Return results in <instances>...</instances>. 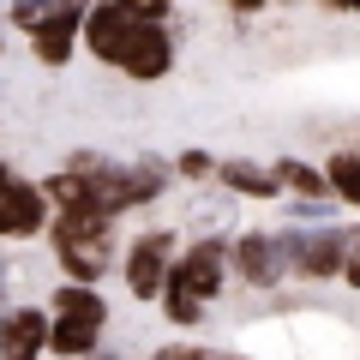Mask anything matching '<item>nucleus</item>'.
<instances>
[{
	"label": "nucleus",
	"instance_id": "7ed1b4c3",
	"mask_svg": "<svg viewBox=\"0 0 360 360\" xmlns=\"http://www.w3.org/2000/svg\"><path fill=\"white\" fill-rule=\"evenodd\" d=\"M180 60V37L168 18H132L127 25V42L115 54V72H127L132 84H162Z\"/></svg>",
	"mask_w": 360,
	"mask_h": 360
},
{
	"label": "nucleus",
	"instance_id": "9b49d317",
	"mask_svg": "<svg viewBox=\"0 0 360 360\" xmlns=\"http://www.w3.org/2000/svg\"><path fill=\"white\" fill-rule=\"evenodd\" d=\"M127 25H132V13H120L115 0H96V6L84 13V25H78V42H84V54H90V60L115 66L120 42H127Z\"/></svg>",
	"mask_w": 360,
	"mask_h": 360
},
{
	"label": "nucleus",
	"instance_id": "6e6552de",
	"mask_svg": "<svg viewBox=\"0 0 360 360\" xmlns=\"http://www.w3.org/2000/svg\"><path fill=\"white\" fill-rule=\"evenodd\" d=\"M49 198H42L37 180L25 174H0V240H37V234H49Z\"/></svg>",
	"mask_w": 360,
	"mask_h": 360
},
{
	"label": "nucleus",
	"instance_id": "f8f14e48",
	"mask_svg": "<svg viewBox=\"0 0 360 360\" xmlns=\"http://www.w3.org/2000/svg\"><path fill=\"white\" fill-rule=\"evenodd\" d=\"M210 180H217L222 193H234V198H252V205L283 198V186H276L270 162H252V156H217V174H210Z\"/></svg>",
	"mask_w": 360,
	"mask_h": 360
},
{
	"label": "nucleus",
	"instance_id": "dca6fc26",
	"mask_svg": "<svg viewBox=\"0 0 360 360\" xmlns=\"http://www.w3.org/2000/svg\"><path fill=\"white\" fill-rule=\"evenodd\" d=\"M162 319L174 324V330H198V324L210 319V307L193 300V295H162Z\"/></svg>",
	"mask_w": 360,
	"mask_h": 360
},
{
	"label": "nucleus",
	"instance_id": "c756f323",
	"mask_svg": "<svg viewBox=\"0 0 360 360\" xmlns=\"http://www.w3.org/2000/svg\"><path fill=\"white\" fill-rule=\"evenodd\" d=\"M0 6H6V0H0Z\"/></svg>",
	"mask_w": 360,
	"mask_h": 360
},
{
	"label": "nucleus",
	"instance_id": "a878e982",
	"mask_svg": "<svg viewBox=\"0 0 360 360\" xmlns=\"http://www.w3.org/2000/svg\"><path fill=\"white\" fill-rule=\"evenodd\" d=\"M6 37H13V30H6V18H0V54H6Z\"/></svg>",
	"mask_w": 360,
	"mask_h": 360
},
{
	"label": "nucleus",
	"instance_id": "bb28decb",
	"mask_svg": "<svg viewBox=\"0 0 360 360\" xmlns=\"http://www.w3.org/2000/svg\"><path fill=\"white\" fill-rule=\"evenodd\" d=\"M0 312H6V283H0Z\"/></svg>",
	"mask_w": 360,
	"mask_h": 360
},
{
	"label": "nucleus",
	"instance_id": "2eb2a0df",
	"mask_svg": "<svg viewBox=\"0 0 360 360\" xmlns=\"http://www.w3.org/2000/svg\"><path fill=\"white\" fill-rule=\"evenodd\" d=\"M324 180H330L336 205L360 210V150H330L324 156Z\"/></svg>",
	"mask_w": 360,
	"mask_h": 360
},
{
	"label": "nucleus",
	"instance_id": "b1692460",
	"mask_svg": "<svg viewBox=\"0 0 360 360\" xmlns=\"http://www.w3.org/2000/svg\"><path fill=\"white\" fill-rule=\"evenodd\" d=\"M205 360H246V354H240V348H229V354H222V348H210Z\"/></svg>",
	"mask_w": 360,
	"mask_h": 360
},
{
	"label": "nucleus",
	"instance_id": "20e7f679",
	"mask_svg": "<svg viewBox=\"0 0 360 360\" xmlns=\"http://www.w3.org/2000/svg\"><path fill=\"white\" fill-rule=\"evenodd\" d=\"M222 283H229V240L222 234H198L193 246H180L174 264H168L162 295H193V300H222Z\"/></svg>",
	"mask_w": 360,
	"mask_h": 360
},
{
	"label": "nucleus",
	"instance_id": "a211bd4d",
	"mask_svg": "<svg viewBox=\"0 0 360 360\" xmlns=\"http://www.w3.org/2000/svg\"><path fill=\"white\" fill-rule=\"evenodd\" d=\"M168 168H174V180H210V174H217V156L198 150V144H186V150H180Z\"/></svg>",
	"mask_w": 360,
	"mask_h": 360
},
{
	"label": "nucleus",
	"instance_id": "4468645a",
	"mask_svg": "<svg viewBox=\"0 0 360 360\" xmlns=\"http://www.w3.org/2000/svg\"><path fill=\"white\" fill-rule=\"evenodd\" d=\"M270 174H276V186H283V198H336L330 180H324V162H307V156H276Z\"/></svg>",
	"mask_w": 360,
	"mask_h": 360
},
{
	"label": "nucleus",
	"instance_id": "aec40b11",
	"mask_svg": "<svg viewBox=\"0 0 360 360\" xmlns=\"http://www.w3.org/2000/svg\"><path fill=\"white\" fill-rule=\"evenodd\" d=\"M342 283L360 295V229H348V252H342Z\"/></svg>",
	"mask_w": 360,
	"mask_h": 360
},
{
	"label": "nucleus",
	"instance_id": "5701e85b",
	"mask_svg": "<svg viewBox=\"0 0 360 360\" xmlns=\"http://www.w3.org/2000/svg\"><path fill=\"white\" fill-rule=\"evenodd\" d=\"M324 13H348V18H360V0H319Z\"/></svg>",
	"mask_w": 360,
	"mask_h": 360
},
{
	"label": "nucleus",
	"instance_id": "423d86ee",
	"mask_svg": "<svg viewBox=\"0 0 360 360\" xmlns=\"http://www.w3.org/2000/svg\"><path fill=\"white\" fill-rule=\"evenodd\" d=\"M174 252H180V234H174V229H144V234H132L127 252H120L127 295H132V300H162V283H168Z\"/></svg>",
	"mask_w": 360,
	"mask_h": 360
},
{
	"label": "nucleus",
	"instance_id": "9d476101",
	"mask_svg": "<svg viewBox=\"0 0 360 360\" xmlns=\"http://www.w3.org/2000/svg\"><path fill=\"white\" fill-rule=\"evenodd\" d=\"M78 25H84V13H72V6H60L54 0V13L42 18V25H30V54H37L42 66H66L78 54Z\"/></svg>",
	"mask_w": 360,
	"mask_h": 360
},
{
	"label": "nucleus",
	"instance_id": "0eeeda50",
	"mask_svg": "<svg viewBox=\"0 0 360 360\" xmlns=\"http://www.w3.org/2000/svg\"><path fill=\"white\" fill-rule=\"evenodd\" d=\"M229 276H240L246 288H276L288 276V258H283V240L270 229H246V234H234L229 240Z\"/></svg>",
	"mask_w": 360,
	"mask_h": 360
},
{
	"label": "nucleus",
	"instance_id": "c85d7f7f",
	"mask_svg": "<svg viewBox=\"0 0 360 360\" xmlns=\"http://www.w3.org/2000/svg\"><path fill=\"white\" fill-rule=\"evenodd\" d=\"M0 174H6V162H0Z\"/></svg>",
	"mask_w": 360,
	"mask_h": 360
},
{
	"label": "nucleus",
	"instance_id": "393cba45",
	"mask_svg": "<svg viewBox=\"0 0 360 360\" xmlns=\"http://www.w3.org/2000/svg\"><path fill=\"white\" fill-rule=\"evenodd\" d=\"M84 360H127V354H108V348H96V354H84Z\"/></svg>",
	"mask_w": 360,
	"mask_h": 360
},
{
	"label": "nucleus",
	"instance_id": "ddd939ff",
	"mask_svg": "<svg viewBox=\"0 0 360 360\" xmlns=\"http://www.w3.org/2000/svg\"><path fill=\"white\" fill-rule=\"evenodd\" d=\"M120 246H115V234H103V240H78V246H66V252H54V264H60V283H103L108 270L120 264Z\"/></svg>",
	"mask_w": 360,
	"mask_h": 360
},
{
	"label": "nucleus",
	"instance_id": "f3484780",
	"mask_svg": "<svg viewBox=\"0 0 360 360\" xmlns=\"http://www.w3.org/2000/svg\"><path fill=\"white\" fill-rule=\"evenodd\" d=\"M49 13H54V0H6V6H0V18H6V30H18V37H25L30 25H42Z\"/></svg>",
	"mask_w": 360,
	"mask_h": 360
},
{
	"label": "nucleus",
	"instance_id": "f03ea898",
	"mask_svg": "<svg viewBox=\"0 0 360 360\" xmlns=\"http://www.w3.org/2000/svg\"><path fill=\"white\" fill-rule=\"evenodd\" d=\"M84 180H90V193H96V205L120 222L127 210L156 205V198L174 186V168H168L162 156H103Z\"/></svg>",
	"mask_w": 360,
	"mask_h": 360
},
{
	"label": "nucleus",
	"instance_id": "1a4fd4ad",
	"mask_svg": "<svg viewBox=\"0 0 360 360\" xmlns=\"http://www.w3.org/2000/svg\"><path fill=\"white\" fill-rule=\"evenodd\" d=\"M49 354V307L18 300L0 312V360H42Z\"/></svg>",
	"mask_w": 360,
	"mask_h": 360
},
{
	"label": "nucleus",
	"instance_id": "f257e3e1",
	"mask_svg": "<svg viewBox=\"0 0 360 360\" xmlns=\"http://www.w3.org/2000/svg\"><path fill=\"white\" fill-rule=\"evenodd\" d=\"M49 354L60 360H84L103 348V330H108V300L96 283H60L49 300Z\"/></svg>",
	"mask_w": 360,
	"mask_h": 360
},
{
	"label": "nucleus",
	"instance_id": "4be33fe9",
	"mask_svg": "<svg viewBox=\"0 0 360 360\" xmlns=\"http://www.w3.org/2000/svg\"><path fill=\"white\" fill-rule=\"evenodd\" d=\"M222 6H229L234 18H258V13H264V6H270V0H222Z\"/></svg>",
	"mask_w": 360,
	"mask_h": 360
},
{
	"label": "nucleus",
	"instance_id": "39448f33",
	"mask_svg": "<svg viewBox=\"0 0 360 360\" xmlns=\"http://www.w3.org/2000/svg\"><path fill=\"white\" fill-rule=\"evenodd\" d=\"M276 240H283L288 276H307V283H330V276H342V252H348V229H342V222L283 229Z\"/></svg>",
	"mask_w": 360,
	"mask_h": 360
},
{
	"label": "nucleus",
	"instance_id": "412c9836",
	"mask_svg": "<svg viewBox=\"0 0 360 360\" xmlns=\"http://www.w3.org/2000/svg\"><path fill=\"white\" fill-rule=\"evenodd\" d=\"M210 348H198V342H168V348H156L150 360H205Z\"/></svg>",
	"mask_w": 360,
	"mask_h": 360
},
{
	"label": "nucleus",
	"instance_id": "6ab92c4d",
	"mask_svg": "<svg viewBox=\"0 0 360 360\" xmlns=\"http://www.w3.org/2000/svg\"><path fill=\"white\" fill-rule=\"evenodd\" d=\"M115 6L132 18H174V0H115Z\"/></svg>",
	"mask_w": 360,
	"mask_h": 360
},
{
	"label": "nucleus",
	"instance_id": "cd10ccee",
	"mask_svg": "<svg viewBox=\"0 0 360 360\" xmlns=\"http://www.w3.org/2000/svg\"><path fill=\"white\" fill-rule=\"evenodd\" d=\"M276 6H300V0H276Z\"/></svg>",
	"mask_w": 360,
	"mask_h": 360
}]
</instances>
